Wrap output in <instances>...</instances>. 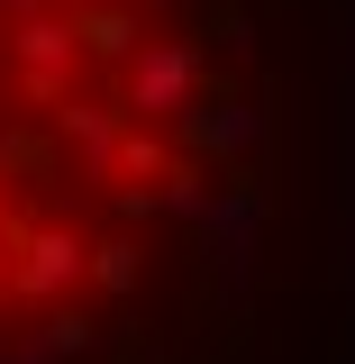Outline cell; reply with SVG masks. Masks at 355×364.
<instances>
[{
	"instance_id": "cell-10",
	"label": "cell",
	"mask_w": 355,
	"mask_h": 364,
	"mask_svg": "<svg viewBox=\"0 0 355 364\" xmlns=\"http://www.w3.org/2000/svg\"><path fill=\"white\" fill-rule=\"evenodd\" d=\"M174 164H182V155H174V146H164L155 128H128V146H119V173H128V191H146V182H164Z\"/></svg>"
},
{
	"instance_id": "cell-13",
	"label": "cell",
	"mask_w": 355,
	"mask_h": 364,
	"mask_svg": "<svg viewBox=\"0 0 355 364\" xmlns=\"http://www.w3.org/2000/svg\"><path fill=\"white\" fill-rule=\"evenodd\" d=\"M0 28H9V0H0ZM0 46H9V37H0Z\"/></svg>"
},
{
	"instance_id": "cell-12",
	"label": "cell",
	"mask_w": 355,
	"mask_h": 364,
	"mask_svg": "<svg viewBox=\"0 0 355 364\" xmlns=\"http://www.w3.org/2000/svg\"><path fill=\"white\" fill-rule=\"evenodd\" d=\"M0 173H9V128H0Z\"/></svg>"
},
{
	"instance_id": "cell-2",
	"label": "cell",
	"mask_w": 355,
	"mask_h": 364,
	"mask_svg": "<svg viewBox=\"0 0 355 364\" xmlns=\"http://www.w3.org/2000/svg\"><path fill=\"white\" fill-rule=\"evenodd\" d=\"M91 282V237L64 219H37L18 228V246H9V301H28V310H64V291Z\"/></svg>"
},
{
	"instance_id": "cell-7",
	"label": "cell",
	"mask_w": 355,
	"mask_h": 364,
	"mask_svg": "<svg viewBox=\"0 0 355 364\" xmlns=\"http://www.w3.org/2000/svg\"><path fill=\"white\" fill-rule=\"evenodd\" d=\"M155 210H164V219L210 228V210H219V173H201V164H174V173L155 182Z\"/></svg>"
},
{
	"instance_id": "cell-11",
	"label": "cell",
	"mask_w": 355,
	"mask_h": 364,
	"mask_svg": "<svg viewBox=\"0 0 355 364\" xmlns=\"http://www.w3.org/2000/svg\"><path fill=\"white\" fill-rule=\"evenodd\" d=\"M210 37H219L228 55H246V46H255V28H246V9H237V0H219V9H210Z\"/></svg>"
},
{
	"instance_id": "cell-6",
	"label": "cell",
	"mask_w": 355,
	"mask_h": 364,
	"mask_svg": "<svg viewBox=\"0 0 355 364\" xmlns=\"http://www.w3.org/2000/svg\"><path fill=\"white\" fill-rule=\"evenodd\" d=\"M64 18H73V37H83V64H119V73L137 64V46L155 37L137 0H73Z\"/></svg>"
},
{
	"instance_id": "cell-3",
	"label": "cell",
	"mask_w": 355,
	"mask_h": 364,
	"mask_svg": "<svg viewBox=\"0 0 355 364\" xmlns=\"http://www.w3.org/2000/svg\"><path fill=\"white\" fill-rule=\"evenodd\" d=\"M9 64H18V91L55 119V109L73 100V64H83L73 18H55V9H9Z\"/></svg>"
},
{
	"instance_id": "cell-14",
	"label": "cell",
	"mask_w": 355,
	"mask_h": 364,
	"mask_svg": "<svg viewBox=\"0 0 355 364\" xmlns=\"http://www.w3.org/2000/svg\"><path fill=\"white\" fill-rule=\"evenodd\" d=\"M0 291H9V264H0Z\"/></svg>"
},
{
	"instance_id": "cell-5",
	"label": "cell",
	"mask_w": 355,
	"mask_h": 364,
	"mask_svg": "<svg viewBox=\"0 0 355 364\" xmlns=\"http://www.w3.org/2000/svg\"><path fill=\"white\" fill-rule=\"evenodd\" d=\"M128 109L119 100H100V91H73L64 109H55V136L83 155V182H119V146H128Z\"/></svg>"
},
{
	"instance_id": "cell-1",
	"label": "cell",
	"mask_w": 355,
	"mask_h": 364,
	"mask_svg": "<svg viewBox=\"0 0 355 364\" xmlns=\"http://www.w3.org/2000/svg\"><path fill=\"white\" fill-rule=\"evenodd\" d=\"M201 91H210V46L201 37H146L137 64L119 73V109L137 128H182L201 109Z\"/></svg>"
},
{
	"instance_id": "cell-8",
	"label": "cell",
	"mask_w": 355,
	"mask_h": 364,
	"mask_svg": "<svg viewBox=\"0 0 355 364\" xmlns=\"http://www.w3.org/2000/svg\"><path fill=\"white\" fill-rule=\"evenodd\" d=\"M37 346H46V364H64V355H91V346H100V318L64 301V310H46V318H37Z\"/></svg>"
},
{
	"instance_id": "cell-9",
	"label": "cell",
	"mask_w": 355,
	"mask_h": 364,
	"mask_svg": "<svg viewBox=\"0 0 355 364\" xmlns=\"http://www.w3.org/2000/svg\"><path fill=\"white\" fill-rule=\"evenodd\" d=\"M91 282L100 291H137L146 282V246L137 237H91Z\"/></svg>"
},
{
	"instance_id": "cell-4",
	"label": "cell",
	"mask_w": 355,
	"mask_h": 364,
	"mask_svg": "<svg viewBox=\"0 0 355 364\" xmlns=\"http://www.w3.org/2000/svg\"><path fill=\"white\" fill-rule=\"evenodd\" d=\"M174 136L191 146V155H201V164H228V173H237V164H246V146L265 136V109H255L246 91L210 82V91H201V109H191V119H182Z\"/></svg>"
}]
</instances>
